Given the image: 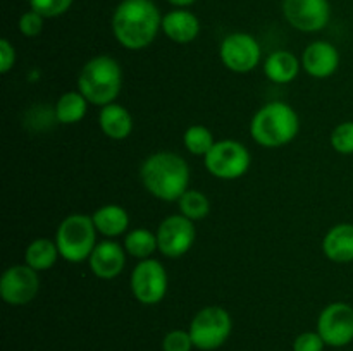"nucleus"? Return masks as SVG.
Here are the masks:
<instances>
[{
	"instance_id": "obj_16",
	"label": "nucleus",
	"mask_w": 353,
	"mask_h": 351,
	"mask_svg": "<svg viewBox=\"0 0 353 351\" xmlns=\"http://www.w3.org/2000/svg\"><path fill=\"white\" fill-rule=\"evenodd\" d=\"M162 33L174 43H192L200 34V21L190 10L174 9L162 17Z\"/></svg>"
},
{
	"instance_id": "obj_23",
	"label": "nucleus",
	"mask_w": 353,
	"mask_h": 351,
	"mask_svg": "<svg viewBox=\"0 0 353 351\" xmlns=\"http://www.w3.org/2000/svg\"><path fill=\"white\" fill-rule=\"evenodd\" d=\"M124 250L130 257L147 260L159 250L157 236L147 227H137L124 236Z\"/></svg>"
},
{
	"instance_id": "obj_12",
	"label": "nucleus",
	"mask_w": 353,
	"mask_h": 351,
	"mask_svg": "<svg viewBox=\"0 0 353 351\" xmlns=\"http://www.w3.org/2000/svg\"><path fill=\"white\" fill-rule=\"evenodd\" d=\"M286 23L302 33H317L330 24V0H283Z\"/></svg>"
},
{
	"instance_id": "obj_1",
	"label": "nucleus",
	"mask_w": 353,
	"mask_h": 351,
	"mask_svg": "<svg viewBox=\"0 0 353 351\" xmlns=\"http://www.w3.org/2000/svg\"><path fill=\"white\" fill-rule=\"evenodd\" d=\"M162 17L154 0H121L114 9L110 28L121 47L143 50L162 31Z\"/></svg>"
},
{
	"instance_id": "obj_8",
	"label": "nucleus",
	"mask_w": 353,
	"mask_h": 351,
	"mask_svg": "<svg viewBox=\"0 0 353 351\" xmlns=\"http://www.w3.org/2000/svg\"><path fill=\"white\" fill-rule=\"evenodd\" d=\"M169 277L164 265L155 258L140 260L130 277V288L134 299L141 305H157L168 295Z\"/></svg>"
},
{
	"instance_id": "obj_6",
	"label": "nucleus",
	"mask_w": 353,
	"mask_h": 351,
	"mask_svg": "<svg viewBox=\"0 0 353 351\" xmlns=\"http://www.w3.org/2000/svg\"><path fill=\"white\" fill-rule=\"evenodd\" d=\"M233 320L223 306H205L199 310L190 322L193 346L202 351H214L223 346L231 336Z\"/></svg>"
},
{
	"instance_id": "obj_26",
	"label": "nucleus",
	"mask_w": 353,
	"mask_h": 351,
	"mask_svg": "<svg viewBox=\"0 0 353 351\" xmlns=\"http://www.w3.org/2000/svg\"><path fill=\"white\" fill-rule=\"evenodd\" d=\"M331 147L341 155H353V120L338 124L331 133Z\"/></svg>"
},
{
	"instance_id": "obj_2",
	"label": "nucleus",
	"mask_w": 353,
	"mask_h": 351,
	"mask_svg": "<svg viewBox=\"0 0 353 351\" xmlns=\"http://www.w3.org/2000/svg\"><path fill=\"white\" fill-rule=\"evenodd\" d=\"M143 188L162 202H178L190 186V167L183 157L172 151H157L140 167Z\"/></svg>"
},
{
	"instance_id": "obj_28",
	"label": "nucleus",
	"mask_w": 353,
	"mask_h": 351,
	"mask_svg": "<svg viewBox=\"0 0 353 351\" xmlns=\"http://www.w3.org/2000/svg\"><path fill=\"white\" fill-rule=\"evenodd\" d=\"M193 341L188 330H171L162 339V351H192Z\"/></svg>"
},
{
	"instance_id": "obj_29",
	"label": "nucleus",
	"mask_w": 353,
	"mask_h": 351,
	"mask_svg": "<svg viewBox=\"0 0 353 351\" xmlns=\"http://www.w3.org/2000/svg\"><path fill=\"white\" fill-rule=\"evenodd\" d=\"M43 21H45L43 16H40V14L30 9L19 17L17 26H19V31L23 36L34 38L41 33V30H43Z\"/></svg>"
},
{
	"instance_id": "obj_9",
	"label": "nucleus",
	"mask_w": 353,
	"mask_h": 351,
	"mask_svg": "<svg viewBox=\"0 0 353 351\" xmlns=\"http://www.w3.org/2000/svg\"><path fill=\"white\" fill-rule=\"evenodd\" d=\"M219 57L226 69L236 74H247L261 64L262 48L257 38L243 31H236L221 41Z\"/></svg>"
},
{
	"instance_id": "obj_19",
	"label": "nucleus",
	"mask_w": 353,
	"mask_h": 351,
	"mask_svg": "<svg viewBox=\"0 0 353 351\" xmlns=\"http://www.w3.org/2000/svg\"><path fill=\"white\" fill-rule=\"evenodd\" d=\"M302 61L288 50H276L264 61V74L276 85H288L299 76Z\"/></svg>"
},
{
	"instance_id": "obj_32",
	"label": "nucleus",
	"mask_w": 353,
	"mask_h": 351,
	"mask_svg": "<svg viewBox=\"0 0 353 351\" xmlns=\"http://www.w3.org/2000/svg\"><path fill=\"white\" fill-rule=\"evenodd\" d=\"M171 6H174L176 9H186V7H190L192 3H195L196 0H168Z\"/></svg>"
},
{
	"instance_id": "obj_4",
	"label": "nucleus",
	"mask_w": 353,
	"mask_h": 351,
	"mask_svg": "<svg viewBox=\"0 0 353 351\" xmlns=\"http://www.w3.org/2000/svg\"><path fill=\"white\" fill-rule=\"evenodd\" d=\"M123 88V69L110 55L90 58L78 76V92L88 103L105 107L116 102Z\"/></svg>"
},
{
	"instance_id": "obj_25",
	"label": "nucleus",
	"mask_w": 353,
	"mask_h": 351,
	"mask_svg": "<svg viewBox=\"0 0 353 351\" xmlns=\"http://www.w3.org/2000/svg\"><path fill=\"white\" fill-rule=\"evenodd\" d=\"M178 205L181 215L193 220V222L203 220L210 212L209 198H207L202 191H199V189H188V191L178 200Z\"/></svg>"
},
{
	"instance_id": "obj_20",
	"label": "nucleus",
	"mask_w": 353,
	"mask_h": 351,
	"mask_svg": "<svg viewBox=\"0 0 353 351\" xmlns=\"http://www.w3.org/2000/svg\"><path fill=\"white\" fill-rule=\"evenodd\" d=\"M97 231L107 237H117L124 234L130 227V215L121 205H103L97 209L92 215Z\"/></svg>"
},
{
	"instance_id": "obj_10",
	"label": "nucleus",
	"mask_w": 353,
	"mask_h": 351,
	"mask_svg": "<svg viewBox=\"0 0 353 351\" xmlns=\"http://www.w3.org/2000/svg\"><path fill=\"white\" fill-rule=\"evenodd\" d=\"M155 236L161 255L168 258H181L195 243V222L185 215H169L159 224Z\"/></svg>"
},
{
	"instance_id": "obj_15",
	"label": "nucleus",
	"mask_w": 353,
	"mask_h": 351,
	"mask_svg": "<svg viewBox=\"0 0 353 351\" xmlns=\"http://www.w3.org/2000/svg\"><path fill=\"white\" fill-rule=\"evenodd\" d=\"M302 67L316 79L331 78L340 67V52L330 41H312L302 54Z\"/></svg>"
},
{
	"instance_id": "obj_30",
	"label": "nucleus",
	"mask_w": 353,
	"mask_h": 351,
	"mask_svg": "<svg viewBox=\"0 0 353 351\" xmlns=\"http://www.w3.org/2000/svg\"><path fill=\"white\" fill-rule=\"evenodd\" d=\"M326 343L323 341V337L319 336V332H303L300 336H296L295 343H293V351H324Z\"/></svg>"
},
{
	"instance_id": "obj_7",
	"label": "nucleus",
	"mask_w": 353,
	"mask_h": 351,
	"mask_svg": "<svg viewBox=\"0 0 353 351\" xmlns=\"http://www.w3.org/2000/svg\"><path fill=\"white\" fill-rule=\"evenodd\" d=\"M250 151L236 140L216 141L209 153L203 157L205 169L217 179L233 181L243 178L250 169Z\"/></svg>"
},
{
	"instance_id": "obj_24",
	"label": "nucleus",
	"mask_w": 353,
	"mask_h": 351,
	"mask_svg": "<svg viewBox=\"0 0 353 351\" xmlns=\"http://www.w3.org/2000/svg\"><path fill=\"white\" fill-rule=\"evenodd\" d=\"M183 143L192 155L205 157L210 148L216 145V141H214V134L209 127L202 126V124H193L183 134Z\"/></svg>"
},
{
	"instance_id": "obj_18",
	"label": "nucleus",
	"mask_w": 353,
	"mask_h": 351,
	"mask_svg": "<svg viewBox=\"0 0 353 351\" xmlns=\"http://www.w3.org/2000/svg\"><path fill=\"white\" fill-rule=\"evenodd\" d=\"M99 126L110 140H126L133 131V117L126 107L114 102L100 109Z\"/></svg>"
},
{
	"instance_id": "obj_14",
	"label": "nucleus",
	"mask_w": 353,
	"mask_h": 351,
	"mask_svg": "<svg viewBox=\"0 0 353 351\" xmlns=\"http://www.w3.org/2000/svg\"><path fill=\"white\" fill-rule=\"evenodd\" d=\"M126 255L123 244L116 243V241L107 240L97 243L95 250L88 258L90 270L93 272L95 277L112 281L123 274L124 267H126Z\"/></svg>"
},
{
	"instance_id": "obj_13",
	"label": "nucleus",
	"mask_w": 353,
	"mask_h": 351,
	"mask_svg": "<svg viewBox=\"0 0 353 351\" xmlns=\"http://www.w3.org/2000/svg\"><path fill=\"white\" fill-rule=\"evenodd\" d=\"M40 291L38 272L24 265H12L0 277V296L7 305L23 306L34 299Z\"/></svg>"
},
{
	"instance_id": "obj_21",
	"label": "nucleus",
	"mask_w": 353,
	"mask_h": 351,
	"mask_svg": "<svg viewBox=\"0 0 353 351\" xmlns=\"http://www.w3.org/2000/svg\"><path fill=\"white\" fill-rule=\"evenodd\" d=\"M61 257L55 241L47 240V237H38L28 244L24 251V264L37 272L48 270L55 265L57 258Z\"/></svg>"
},
{
	"instance_id": "obj_22",
	"label": "nucleus",
	"mask_w": 353,
	"mask_h": 351,
	"mask_svg": "<svg viewBox=\"0 0 353 351\" xmlns=\"http://www.w3.org/2000/svg\"><path fill=\"white\" fill-rule=\"evenodd\" d=\"M88 112V100L76 89L61 95L54 109V116L61 124H78Z\"/></svg>"
},
{
	"instance_id": "obj_11",
	"label": "nucleus",
	"mask_w": 353,
	"mask_h": 351,
	"mask_svg": "<svg viewBox=\"0 0 353 351\" xmlns=\"http://www.w3.org/2000/svg\"><path fill=\"white\" fill-rule=\"evenodd\" d=\"M317 332L331 348H343L353 341V306L336 301L327 305L317 319Z\"/></svg>"
},
{
	"instance_id": "obj_27",
	"label": "nucleus",
	"mask_w": 353,
	"mask_h": 351,
	"mask_svg": "<svg viewBox=\"0 0 353 351\" xmlns=\"http://www.w3.org/2000/svg\"><path fill=\"white\" fill-rule=\"evenodd\" d=\"M28 2L31 10L43 16L45 19H52L68 12L74 0H28Z\"/></svg>"
},
{
	"instance_id": "obj_5",
	"label": "nucleus",
	"mask_w": 353,
	"mask_h": 351,
	"mask_svg": "<svg viewBox=\"0 0 353 351\" xmlns=\"http://www.w3.org/2000/svg\"><path fill=\"white\" fill-rule=\"evenodd\" d=\"M97 227L92 215L71 213L65 217L55 233V244L61 258L69 264H81L88 260L97 246Z\"/></svg>"
},
{
	"instance_id": "obj_3",
	"label": "nucleus",
	"mask_w": 353,
	"mask_h": 351,
	"mask_svg": "<svg viewBox=\"0 0 353 351\" xmlns=\"http://www.w3.org/2000/svg\"><path fill=\"white\" fill-rule=\"evenodd\" d=\"M300 131L299 114L285 102H269L254 114L250 134L264 148H279L292 143Z\"/></svg>"
},
{
	"instance_id": "obj_31",
	"label": "nucleus",
	"mask_w": 353,
	"mask_h": 351,
	"mask_svg": "<svg viewBox=\"0 0 353 351\" xmlns=\"http://www.w3.org/2000/svg\"><path fill=\"white\" fill-rule=\"evenodd\" d=\"M16 64V48L7 38L0 40V72L7 74Z\"/></svg>"
},
{
	"instance_id": "obj_17",
	"label": "nucleus",
	"mask_w": 353,
	"mask_h": 351,
	"mask_svg": "<svg viewBox=\"0 0 353 351\" xmlns=\"http://www.w3.org/2000/svg\"><path fill=\"white\" fill-rule=\"evenodd\" d=\"M323 251L334 264L353 262V224L343 222L331 227L323 240Z\"/></svg>"
}]
</instances>
